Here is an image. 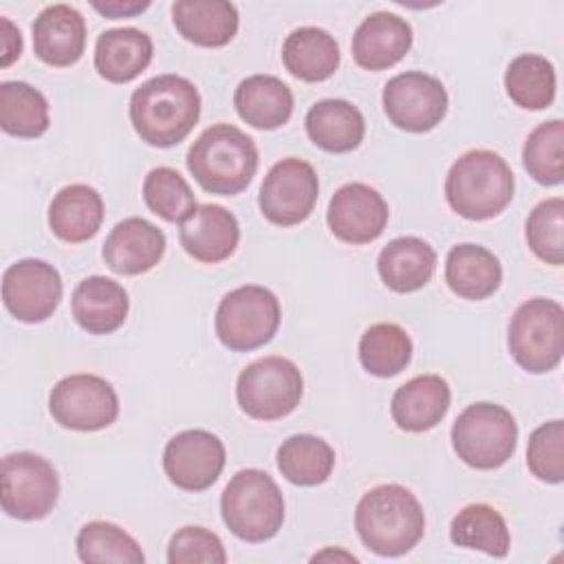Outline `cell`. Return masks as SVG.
I'll use <instances>...</instances> for the list:
<instances>
[{"label": "cell", "mask_w": 564, "mask_h": 564, "mask_svg": "<svg viewBox=\"0 0 564 564\" xmlns=\"http://www.w3.org/2000/svg\"><path fill=\"white\" fill-rule=\"evenodd\" d=\"M449 538L456 546L478 549L491 557H505L511 544L505 518L485 502L463 507L449 524Z\"/></svg>", "instance_id": "obj_32"}, {"label": "cell", "mask_w": 564, "mask_h": 564, "mask_svg": "<svg viewBox=\"0 0 564 564\" xmlns=\"http://www.w3.org/2000/svg\"><path fill=\"white\" fill-rule=\"evenodd\" d=\"M522 163L529 176L540 185H560L564 181V121L551 119L531 130L522 148Z\"/></svg>", "instance_id": "obj_37"}, {"label": "cell", "mask_w": 564, "mask_h": 564, "mask_svg": "<svg viewBox=\"0 0 564 564\" xmlns=\"http://www.w3.org/2000/svg\"><path fill=\"white\" fill-rule=\"evenodd\" d=\"M234 106L242 121L258 130H275L293 115V93L275 75H251L234 93Z\"/></svg>", "instance_id": "obj_28"}, {"label": "cell", "mask_w": 564, "mask_h": 564, "mask_svg": "<svg viewBox=\"0 0 564 564\" xmlns=\"http://www.w3.org/2000/svg\"><path fill=\"white\" fill-rule=\"evenodd\" d=\"M59 498L55 467L33 452L7 454L0 465L2 511L15 520L46 518Z\"/></svg>", "instance_id": "obj_10"}, {"label": "cell", "mask_w": 564, "mask_h": 564, "mask_svg": "<svg viewBox=\"0 0 564 564\" xmlns=\"http://www.w3.org/2000/svg\"><path fill=\"white\" fill-rule=\"evenodd\" d=\"M104 223L101 194L84 183L62 187L48 205V227L64 242L93 238Z\"/></svg>", "instance_id": "obj_26"}, {"label": "cell", "mask_w": 564, "mask_h": 564, "mask_svg": "<svg viewBox=\"0 0 564 564\" xmlns=\"http://www.w3.org/2000/svg\"><path fill=\"white\" fill-rule=\"evenodd\" d=\"M388 203L366 183L341 185L326 212L328 229L335 238L348 245H368L377 240L388 225Z\"/></svg>", "instance_id": "obj_16"}, {"label": "cell", "mask_w": 564, "mask_h": 564, "mask_svg": "<svg viewBox=\"0 0 564 564\" xmlns=\"http://www.w3.org/2000/svg\"><path fill=\"white\" fill-rule=\"evenodd\" d=\"M165 253V234L145 218L130 216L117 223L101 249L104 262L119 275H139L159 264Z\"/></svg>", "instance_id": "obj_17"}, {"label": "cell", "mask_w": 564, "mask_h": 564, "mask_svg": "<svg viewBox=\"0 0 564 564\" xmlns=\"http://www.w3.org/2000/svg\"><path fill=\"white\" fill-rule=\"evenodd\" d=\"M170 564H225L227 553L220 538L205 527H183L178 529L167 544Z\"/></svg>", "instance_id": "obj_41"}, {"label": "cell", "mask_w": 564, "mask_h": 564, "mask_svg": "<svg viewBox=\"0 0 564 564\" xmlns=\"http://www.w3.org/2000/svg\"><path fill=\"white\" fill-rule=\"evenodd\" d=\"M143 200L165 223H183L198 207L189 183L167 165L154 167L143 178Z\"/></svg>", "instance_id": "obj_38"}, {"label": "cell", "mask_w": 564, "mask_h": 564, "mask_svg": "<svg viewBox=\"0 0 564 564\" xmlns=\"http://www.w3.org/2000/svg\"><path fill=\"white\" fill-rule=\"evenodd\" d=\"M410 359L412 339L399 324H372L359 339V361L375 377H394L405 370Z\"/></svg>", "instance_id": "obj_35"}, {"label": "cell", "mask_w": 564, "mask_h": 564, "mask_svg": "<svg viewBox=\"0 0 564 564\" xmlns=\"http://www.w3.org/2000/svg\"><path fill=\"white\" fill-rule=\"evenodd\" d=\"M507 346L516 364L533 375L553 370L564 352V308L549 297L518 306L509 322Z\"/></svg>", "instance_id": "obj_7"}, {"label": "cell", "mask_w": 564, "mask_h": 564, "mask_svg": "<svg viewBox=\"0 0 564 564\" xmlns=\"http://www.w3.org/2000/svg\"><path fill=\"white\" fill-rule=\"evenodd\" d=\"M505 88L516 106L544 110L555 99V68L542 55L522 53L507 66Z\"/></svg>", "instance_id": "obj_34"}, {"label": "cell", "mask_w": 564, "mask_h": 564, "mask_svg": "<svg viewBox=\"0 0 564 564\" xmlns=\"http://www.w3.org/2000/svg\"><path fill=\"white\" fill-rule=\"evenodd\" d=\"M48 101L26 82L0 84V128L20 139H37L48 130Z\"/></svg>", "instance_id": "obj_33"}, {"label": "cell", "mask_w": 564, "mask_h": 564, "mask_svg": "<svg viewBox=\"0 0 564 564\" xmlns=\"http://www.w3.org/2000/svg\"><path fill=\"white\" fill-rule=\"evenodd\" d=\"M280 474L300 487H315L328 480L335 467L333 447L313 434H293L278 447Z\"/></svg>", "instance_id": "obj_31"}, {"label": "cell", "mask_w": 564, "mask_h": 564, "mask_svg": "<svg viewBox=\"0 0 564 564\" xmlns=\"http://www.w3.org/2000/svg\"><path fill=\"white\" fill-rule=\"evenodd\" d=\"M445 282L458 297L478 302L498 291L502 282V267L489 249L463 242L447 251Z\"/></svg>", "instance_id": "obj_27"}, {"label": "cell", "mask_w": 564, "mask_h": 564, "mask_svg": "<svg viewBox=\"0 0 564 564\" xmlns=\"http://www.w3.org/2000/svg\"><path fill=\"white\" fill-rule=\"evenodd\" d=\"M77 555L86 564H143L145 555L137 540L121 527L104 520L84 524L75 540Z\"/></svg>", "instance_id": "obj_36"}, {"label": "cell", "mask_w": 564, "mask_h": 564, "mask_svg": "<svg viewBox=\"0 0 564 564\" xmlns=\"http://www.w3.org/2000/svg\"><path fill=\"white\" fill-rule=\"evenodd\" d=\"M185 161L189 174L205 192L234 196L251 183L258 170V148L240 128L216 123L200 132Z\"/></svg>", "instance_id": "obj_3"}, {"label": "cell", "mask_w": 564, "mask_h": 564, "mask_svg": "<svg viewBox=\"0 0 564 564\" xmlns=\"http://www.w3.org/2000/svg\"><path fill=\"white\" fill-rule=\"evenodd\" d=\"M355 529L368 551L381 557H399L423 538L425 513L416 496L403 485H379L357 502Z\"/></svg>", "instance_id": "obj_2"}, {"label": "cell", "mask_w": 564, "mask_h": 564, "mask_svg": "<svg viewBox=\"0 0 564 564\" xmlns=\"http://www.w3.org/2000/svg\"><path fill=\"white\" fill-rule=\"evenodd\" d=\"M282 62L293 77L317 84L333 77L339 68V46L328 31L300 26L286 35L282 44Z\"/></svg>", "instance_id": "obj_30"}, {"label": "cell", "mask_w": 564, "mask_h": 564, "mask_svg": "<svg viewBox=\"0 0 564 564\" xmlns=\"http://www.w3.org/2000/svg\"><path fill=\"white\" fill-rule=\"evenodd\" d=\"M524 236L542 262L560 267L564 262V200L553 196L538 203L527 218Z\"/></svg>", "instance_id": "obj_39"}, {"label": "cell", "mask_w": 564, "mask_h": 564, "mask_svg": "<svg viewBox=\"0 0 564 564\" xmlns=\"http://www.w3.org/2000/svg\"><path fill=\"white\" fill-rule=\"evenodd\" d=\"M51 416L66 430L97 432L119 416L115 388L97 375H70L55 383L48 394Z\"/></svg>", "instance_id": "obj_11"}, {"label": "cell", "mask_w": 564, "mask_h": 564, "mask_svg": "<svg viewBox=\"0 0 564 564\" xmlns=\"http://www.w3.org/2000/svg\"><path fill=\"white\" fill-rule=\"evenodd\" d=\"M75 322L93 335H108L117 330L128 317V293L126 289L106 275L84 278L70 297Z\"/></svg>", "instance_id": "obj_22"}, {"label": "cell", "mask_w": 564, "mask_h": 564, "mask_svg": "<svg viewBox=\"0 0 564 564\" xmlns=\"http://www.w3.org/2000/svg\"><path fill=\"white\" fill-rule=\"evenodd\" d=\"M178 240L187 256L198 262L216 264L227 260L240 240L238 218L223 205H198L178 227Z\"/></svg>", "instance_id": "obj_18"}, {"label": "cell", "mask_w": 564, "mask_h": 564, "mask_svg": "<svg viewBox=\"0 0 564 564\" xmlns=\"http://www.w3.org/2000/svg\"><path fill=\"white\" fill-rule=\"evenodd\" d=\"M333 555H335V557H344V560H352V562H357V557H355V555H348V553H337V551H335V553H333V551H324V553H317V555H313L311 560H313V562H317V560H324V557H333Z\"/></svg>", "instance_id": "obj_44"}, {"label": "cell", "mask_w": 564, "mask_h": 564, "mask_svg": "<svg viewBox=\"0 0 564 564\" xmlns=\"http://www.w3.org/2000/svg\"><path fill=\"white\" fill-rule=\"evenodd\" d=\"M150 7V2H121V0H110V2H93V9L99 11L101 15L117 20V18H132L137 13H143Z\"/></svg>", "instance_id": "obj_42"}, {"label": "cell", "mask_w": 564, "mask_h": 564, "mask_svg": "<svg viewBox=\"0 0 564 564\" xmlns=\"http://www.w3.org/2000/svg\"><path fill=\"white\" fill-rule=\"evenodd\" d=\"M220 513L236 538L258 544L282 529L284 498L267 471L240 469L223 489Z\"/></svg>", "instance_id": "obj_5"}, {"label": "cell", "mask_w": 564, "mask_h": 564, "mask_svg": "<svg viewBox=\"0 0 564 564\" xmlns=\"http://www.w3.org/2000/svg\"><path fill=\"white\" fill-rule=\"evenodd\" d=\"M225 467V445L207 430H185L172 436L163 449L167 480L183 491L209 489Z\"/></svg>", "instance_id": "obj_15"}, {"label": "cell", "mask_w": 564, "mask_h": 564, "mask_svg": "<svg viewBox=\"0 0 564 564\" xmlns=\"http://www.w3.org/2000/svg\"><path fill=\"white\" fill-rule=\"evenodd\" d=\"M33 51L48 66H73L84 55L86 20L70 4H51L40 11L33 26Z\"/></svg>", "instance_id": "obj_19"}, {"label": "cell", "mask_w": 564, "mask_h": 564, "mask_svg": "<svg viewBox=\"0 0 564 564\" xmlns=\"http://www.w3.org/2000/svg\"><path fill=\"white\" fill-rule=\"evenodd\" d=\"M62 291L59 271L44 260H18L2 275L4 308L24 324L48 319L59 306Z\"/></svg>", "instance_id": "obj_14"}, {"label": "cell", "mask_w": 564, "mask_h": 564, "mask_svg": "<svg viewBox=\"0 0 564 564\" xmlns=\"http://www.w3.org/2000/svg\"><path fill=\"white\" fill-rule=\"evenodd\" d=\"M516 178L509 163L491 150L460 154L445 176L447 205L467 220H489L513 200Z\"/></svg>", "instance_id": "obj_4"}, {"label": "cell", "mask_w": 564, "mask_h": 564, "mask_svg": "<svg viewBox=\"0 0 564 564\" xmlns=\"http://www.w3.org/2000/svg\"><path fill=\"white\" fill-rule=\"evenodd\" d=\"M412 46V26L390 11L370 13L352 35V57L366 70L399 64Z\"/></svg>", "instance_id": "obj_20"}, {"label": "cell", "mask_w": 564, "mask_h": 564, "mask_svg": "<svg viewBox=\"0 0 564 564\" xmlns=\"http://www.w3.org/2000/svg\"><path fill=\"white\" fill-rule=\"evenodd\" d=\"M304 379L300 368L286 357H262L249 364L236 381L240 410L258 421L289 416L302 399Z\"/></svg>", "instance_id": "obj_8"}, {"label": "cell", "mask_w": 564, "mask_h": 564, "mask_svg": "<svg viewBox=\"0 0 564 564\" xmlns=\"http://www.w3.org/2000/svg\"><path fill=\"white\" fill-rule=\"evenodd\" d=\"M377 271L390 291L414 293L432 280L436 271V251L423 238L401 236L381 249Z\"/></svg>", "instance_id": "obj_24"}, {"label": "cell", "mask_w": 564, "mask_h": 564, "mask_svg": "<svg viewBox=\"0 0 564 564\" xmlns=\"http://www.w3.org/2000/svg\"><path fill=\"white\" fill-rule=\"evenodd\" d=\"M172 22L187 42L218 48L238 33V9L225 0H176Z\"/></svg>", "instance_id": "obj_25"}, {"label": "cell", "mask_w": 564, "mask_h": 564, "mask_svg": "<svg viewBox=\"0 0 564 564\" xmlns=\"http://www.w3.org/2000/svg\"><path fill=\"white\" fill-rule=\"evenodd\" d=\"M527 467L529 471L551 485L564 480V421L555 419L542 423L531 432L527 445Z\"/></svg>", "instance_id": "obj_40"}, {"label": "cell", "mask_w": 564, "mask_h": 564, "mask_svg": "<svg viewBox=\"0 0 564 564\" xmlns=\"http://www.w3.org/2000/svg\"><path fill=\"white\" fill-rule=\"evenodd\" d=\"M128 112L141 141L154 148H172L196 126L200 95L187 77L156 75L132 93Z\"/></svg>", "instance_id": "obj_1"}, {"label": "cell", "mask_w": 564, "mask_h": 564, "mask_svg": "<svg viewBox=\"0 0 564 564\" xmlns=\"http://www.w3.org/2000/svg\"><path fill=\"white\" fill-rule=\"evenodd\" d=\"M449 401L452 392L443 377L419 375L397 388L390 401V414L405 432H427L445 419Z\"/></svg>", "instance_id": "obj_21"}, {"label": "cell", "mask_w": 564, "mask_h": 564, "mask_svg": "<svg viewBox=\"0 0 564 564\" xmlns=\"http://www.w3.org/2000/svg\"><path fill=\"white\" fill-rule=\"evenodd\" d=\"M154 44L145 31L134 26L108 29L95 44V68L110 84H128L152 62Z\"/></svg>", "instance_id": "obj_23"}, {"label": "cell", "mask_w": 564, "mask_h": 564, "mask_svg": "<svg viewBox=\"0 0 564 564\" xmlns=\"http://www.w3.org/2000/svg\"><path fill=\"white\" fill-rule=\"evenodd\" d=\"M518 425L511 412L498 403L467 405L452 425L456 456L474 469H498L516 452Z\"/></svg>", "instance_id": "obj_6"}, {"label": "cell", "mask_w": 564, "mask_h": 564, "mask_svg": "<svg viewBox=\"0 0 564 564\" xmlns=\"http://www.w3.org/2000/svg\"><path fill=\"white\" fill-rule=\"evenodd\" d=\"M381 101L390 123L414 134L434 130L447 112L445 86L421 70L399 73L388 79Z\"/></svg>", "instance_id": "obj_13"}, {"label": "cell", "mask_w": 564, "mask_h": 564, "mask_svg": "<svg viewBox=\"0 0 564 564\" xmlns=\"http://www.w3.org/2000/svg\"><path fill=\"white\" fill-rule=\"evenodd\" d=\"M319 194V181L311 163L286 156L278 161L264 176L258 194L262 216L278 227L304 223Z\"/></svg>", "instance_id": "obj_12"}, {"label": "cell", "mask_w": 564, "mask_h": 564, "mask_svg": "<svg viewBox=\"0 0 564 564\" xmlns=\"http://www.w3.org/2000/svg\"><path fill=\"white\" fill-rule=\"evenodd\" d=\"M308 139L324 152L344 154L355 150L366 134V121L357 106L346 99H322L304 119Z\"/></svg>", "instance_id": "obj_29"}, {"label": "cell", "mask_w": 564, "mask_h": 564, "mask_svg": "<svg viewBox=\"0 0 564 564\" xmlns=\"http://www.w3.org/2000/svg\"><path fill=\"white\" fill-rule=\"evenodd\" d=\"M0 24H2V62L0 64L7 68L22 53V35L9 18H0Z\"/></svg>", "instance_id": "obj_43"}, {"label": "cell", "mask_w": 564, "mask_h": 564, "mask_svg": "<svg viewBox=\"0 0 564 564\" xmlns=\"http://www.w3.org/2000/svg\"><path fill=\"white\" fill-rule=\"evenodd\" d=\"M214 326L220 344L229 350H256L269 344L278 333L280 302L264 286H238L220 300Z\"/></svg>", "instance_id": "obj_9"}]
</instances>
